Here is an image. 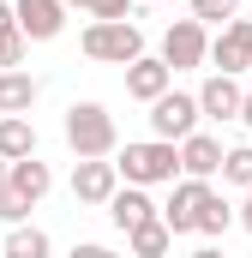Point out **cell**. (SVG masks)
<instances>
[{
  "instance_id": "obj_22",
  "label": "cell",
  "mask_w": 252,
  "mask_h": 258,
  "mask_svg": "<svg viewBox=\"0 0 252 258\" xmlns=\"http://www.w3.org/2000/svg\"><path fill=\"white\" fill-rule=\"evenodd\" d=\"M30 210H36V204H24L12 186H0V222H6V228H24V216H30Z\"/></svg>"
},
{
  "instance_id": "obj_3",
  "label": "cell",
  "mask_w": 252,
  "mask_h": 258,
  "mask_svg": "<svg viewBox=\"0 0 252 258\" xmlns=\"http://www.w3.org/2000/svg\"><path fill=\"white\" fill-rule=\"evenodd\" d=\"M78 48H84V60H102V66H132V60H144V30H138L132 18H120V24H84Z\"/></svg>"
},
{
  "instance_id": "obj_5",
  "label": "cell",
  "mask_w": 252,
  "mask_h": 258,
  "mask_svg": "<svg viewBox=\"0 0 252 258\" xmlns=\"http://www.w3.org/2000/svg\"><path fill=\"white\" fill-rule=\"evenodd\" d=\"M162 60L174 66V72H192V66L210 60V36H204L198 18H174V24L162 30Z\"/></svg>"
},
{
  "instance_id": "obj_30",
  "label": "cell",
  "mask_w": 252,
  "mask_h": 258,
  "mask_svg": "<svg viewBox=\"0 0 252 258\" xmlns=\"http://www.w3.org/2000/svg\"><path fill=\"white\" fill-rule=\"evenodd\" d=\"M6 174H12V162H6V156H0V186H6Z\"/></svg>"
},
{
  "instance_id": "obj_21",
  "label": "cell",
  "mask_w": 252,
  "mask_h": 258,
  "mask_svg": "<svg viewBox=\"0 0 252 258\" xmlns=\"http://www.w3.org/2000/svg\"><path fill=\"white\" fill-rule=\"evenodd\" d=\"M198 24H234L240 18V0H186Z\"/></svg>"
},
{
  "instance_id": "obj_31",
  "label": "cell",
  "mask_w": 252,
  "mask_h": 258,
  "mask_svg": "<svg viewBox=\"0 0 252 258\" xmlns=\"http://www.w3.org/2000/svg\"><path fill=\"white\" fill-rule=\"evenodd\" d=\"M66 6H84V12H90V0H66Z\"/></svg>"
},
{
  "instance_id": "obj_32",
  "label": "cell",
  "mask_w": 252,
  "mask_h": 258,
  "mask_svg": "<svg viewBox=\"0 0 252 258\" xmlns=\"http://www.w3.org/2000/svg\"><path fill=\"white\" fill-rule=\"evenodd\" d=\"M0 258H6V252H0Z\"/></svg>"
},
{
  "instance_id": "obj_9",
  "label": "cell",
  "mask_w": 252,
  "mask_h": 258,
  "mask_svg": "<svg viewBox=\"0 0 252 258\" xmlns=\"http://www.w3.org/2000/svg\"><path fill=\"white\" fill-rule=\"evenodd\" d=\"M174 90V66L162 60V54H144V60L126 66V96L132 102H162Z\"/></svg>"
},
{
  "instance_id": "obj_23",
  "label": "cell",
  "mask_w": 252,
  "mask_h": 258,
  "mask_svg": "<svg viewBox=\"0 0 252 258\" xmlns=\"http://www.w3.org/2000/svg\"><path fill=\"white\" fill-rule=\"evenodd\" d=\"M24 48H30V36H24V30H6V36H0V72H12V66L24 60Z\"/></svg>"
},
{
  "instance_id": "obj_19",
  "label": "cell",
  "mask_w": 252,
  "mask_h": 258,
  "mask_svg": "<svg viewBox=\"0 0 252 258\" xmlns=\"http://www.w3.org/2000/svg\"><path fill=\"white\" fill-rule=\"evenodd\" d=\"M234 222H240V210H234L228 198H216V192L204 198V216H198V234H204V240H216V234H228Z\"/></svg>"
},
{
  "instance_id": "obj_15",
  "label": "cell",
  "mask_w": 252,
  "mask_h": 258,
  "mask_svg": "<svg viewBox=\"0 0 252 258\" xmlns=\"http://www.w3.org/2000/svg\"><path fill=\"white\" fill-rule=\"evenodd\" d=\"M0 156H6V162L36 156V126H30L24 114H0Z\"/></svg>"
},
{
  "instance_id": "obj_16",
  "label": "cell",
  "mask_w": 252,
  "mask_h": 258,
  "mask_svg": "<svg viewBox=\"0 0 252 258\" xmlns=\"http://www.w3.org/2000/svg\"><path fill=\"white\" fill-rule=\"evenodd\" d=\"M36 90H42V84H36L30 72H18V66H12V72H0V114H30Z\"/></svg>"
},
{
  "instance_id": "obj_28",
  "label": "cell",
  "mask_w": 252,
  "mask_h": 258,
  "mask_svg": "<svg viewBox=\"0 0 252 258\" xmlns=\"http://www.w3.org/2000/svg\"><path fill=\"white\" fill-rule=\"evenodd\" d=\"M240 126L252 132V90H246V108H240Z\"/></svg>"
},
{
  "instance_id": "obj_17",
  "label": "cell",
  "mask_w": 252,
  "mask_h": 258,
  "mask_svg": "<svg viewBox=\"0 0 252 258\" xmlns=\"http://www.w3.org/2000/svg\"><path fill=\"white\" fill-rule=\"evenodd\" d=\"M126 246H132V258H168V246H174V228L156 216V222L132 228V234H126Z\"/></svg>"
},
{
  "instance_id": "obj_18",
  "label": "cell",
  "mask_w": 252,
  "mask_h": 258,
  "mask_svg": "<svg viewBox=\"0 0 252 258\" xmlns=\"http://www.w3.org/2000/svg\"><path fill=\"white\" fill-rule=\"evenodd\" d=\"M0 252H6V258H54V240H48L42 228H30V222H24V228H12V234H6V246H0Z\"/></svg>"
},
{
  "instance_id": "obj_8",
  "label": "cell",
  "mask_w": 252,
  "mask_h": 258,
  "mask_svg": "<svg viewBox=\"0 0 252 258\" xmlns=\"http://www.w3.org/2000/svg\"><path fill=\"white\" fill-rule=\"evenodd\" d=\"M204 198H210V180H174V192H168V204H162V222H168L174 234H198Z\"/></svg>"
},
{
  "instance_id": "obj_11",
  "label": "cell",
  "mask_w": 252,
  "mask_h": 258,
  "mask_svg": "<svg viewBox=\"0 0 252 258\" xmlns=\"http://www.w3.org/2000/svg\"><path fill=\"white\" fill-rule=\"evenodd\" d=\"M18 6V30L30 42H54L66 30V0H12Z\"/></svg>"
},
{
  "instance_id": "obj_13",
  "label": "cell",
  "mask_w": 252,
  "mask_h": 258,
  "mask_svg": "<svg viewBox=\"0 0 252 258\" xmlns=\"http://www.w3.org/2000/svg\"><path fill=\"white\" fill-rule=\"evenodd\" d=\"M156 216H162V204H150V192H144V186H120V192L108 198V222H114L120 234L144 228V222H156Z\"/></svg>"
},
{
  "instance_id": "obj_27",
  "label": "cell",
  "mask_w": 252,
  "mask_h": 258,
  "mask_svg": "<svg viewBox=\"0 0 252 258\" xmlns=\"http://www.w3.org/2000/svg\"><path fill=\"white\" fill-rule=\"evenodd\" d=\"M240 228L252 234V186H246V198H240Z\"/></svg>"
},
{
  "instance_id": "obj_29",
  "label": "cell",
  "mask_w": 252,
  "mask_h": 258,
  "mask_svg": "<svg viewBox=\"0 0 252 258\" xmlns=\"http://www.w3.org/2000/svg\"><path fill=\"white\" fill-rule=\"evenodd\" d=\"M192 258H222V246H198V252H192Z\"/></svg>"
},
{
  "instance_id": "obj_14",
  "label": "cell",
  "mask_w": 252,
  "mask_h": 258,
  "mask_svg": "<svg viewBox=\"0 0 252 258\" xmlns=\"http://www.w3.org/2000/svg\"><path fill=\"white\" fill-rule=\"evenodd\" d=\"M6 186L24 198V204H42V198L54 192V174H48V162H42V156H24V162H12Z\"/></svg>"
},
{
  "instance_id": "obj_12",
  "label": "cell",
  "mask_w": 252,
  "mask_h": 258,
  "mask_svg": "<svg viewBox=\"0 0 252 258\" xmlns=\"http://www.w3.org/2000/svg\"><path fill=\"white\" fill-rule=\"evenodd\" d=\"M222 138H210V132H192L186 144H180V180H210V174H222Z\"/></svg>"
},
{
  "instance_id": "obj_6",
  "label": "cell",
  "mask_w": 252,
  "mask_h": 258,
  "mask_svg": "<svg viewBox=\"0 0 252 258\" xmlns=\"http://www.w3.org/2000/svg\"><path fill=\"white\" fill-rule=\"evenodd\" d=\"M120 192V168L108 156H90V162H72V198L78 204H108Z\"/></svg>"
},
{
  "instance_id": "obj_7",
  "label": "cell",
  "mask_w": 252,
  "mask_h": 258,
  "mask_svg": "<svg viewBox=\"0 0 252 258\" xmlns=\"http://www.w3.org/2000/svg\"><path fill=\"white\" fill-rule=\"evenodd\" d=\"M210 66L228 72V78L252 66V18H234V24L216 30V42H210Z\"/></svg>"
},
{
  "instance_id": "obj_1",
  "label": "cell",
  "mask_w": 252,
  "mask_h": 258,
  "mask_svg": "<svg viewBox=\"0 0 252 258\" xmlns=\"http://www.w3.org/2000/svg\"><path fill=\"white\" fill-rule=\"evenodd\" d=\"M114 168H120L126 186H174V174H180V144H168V138H144V144H126L120 156H114Z\"/></svg>"
},
{
  "instance_id": "obj_10",
  "label": "cell",
  "mask_w": 252,
  "mask_h": 258,
  "mask_svg": "<svg viewBox=\"0 0 252 258\" xmlns=\"http://www.w3.org/2000/svg\"><path fill=\"white\" fill-rule=\"evenodd\" d=\"M198 108H204V120H240V108H246V90H240L228 72H210V78L198 84Z\"/></svg>"
},
{
  "instance_id": "obj_4",
  "label": "cell",
  "mask_w": 252,
  "mask_h": 258,
  "mask_svg": "<svg viewBox=\"0 0 252 258\" xmlns=\"http://www.w3.org/2000/svg\"><path fill=\"white\" fill-rule=\"evenodd\" d=\"M198 120H204V108H198V90H168L162 102H150V132L156 138H168V144H186L192 132H198Z\"/></svg>"
},
{
  "instance_id": "obj_20",
  "label": "cell",
  "mask_w": 252,
  "mask_h": 258,
  "mask_svg": "<svg viewBox=\"0 0 252 258\" xmlns=\"http://www.w3.org/2000/svg\"><path fill=\"white\" fill-rule=\"evenodd\" d=\"M222 180H228V186H240V192L252 186V144H234V150L222 156Z\"/></svg>"
},
{
  "instance_id": "obj_24",
  "label": "cell",
  "mask_w": 252,
  "mask_h": 258,
  "mask_svg": "<svg viewBox=\"0 0 252 258\" xmlns=\"http://www.w3.org/2000/svg\"><path fill=\"white\" fill-rule=\"evenodd\" d=\"M90 18L96 24H120V18H132V0H90Z\"/></svg>"
},
{
  "instance_id": "obj_26",
  "label": "cell",
  "mask_w": 252,
  "mask_h": 258,
  "mask_svg": "<svg viewBox=\"0 0 252 258\" xmlns=\"http://www.w3.org/2000/svg\"><path fill=\"white\" fill-rule=\"evenodd\" d=\"M6 30H18V6H12V0H0V36H6Z\"/></svg>"
},
{
  "instance_id": "obj_2",
  "label": "cell",
  "mask_w": 252,
  "mask_h": 258,
  "mask_svg": "<svg viewBox=\"0 0 252 258\" xmlns=\"http://www.w3.org/2000/svg\"><path fill=\"white\" fill-rule=\"evenodd\" d=\"M66 144H72L78 162H90V156H114V144H120L114 114H108L102 102H72V108H66Z\"/></svg>"
},
{
  "instance_id": "obj_25",
  "label": "cell",
  "mask_w": 252,
  "mask_h": 258,
  "mask_svg": "<svg viewBox=\"0 0 252 258\" xmlns=\"http://www.w3.org/2000/svg\"><path fill=\"white\" fill-rule=\"evenodd\" d=\"M66 258H120V252H114V246H96V240H78Z\"/></svg>"
}]
</instances>
